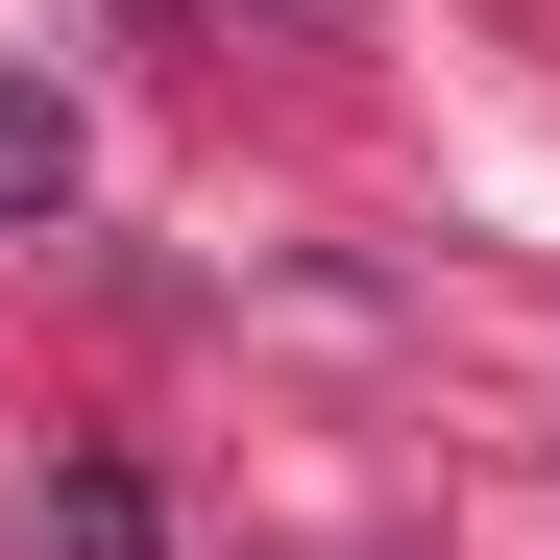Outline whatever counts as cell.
Returning a JSON list of instances; mask_svg holds the SVG:
<instances>
[{"label": "cell", "mask_w": 560, "mask_h": 560, "mask_svg": "<svg viewBox=\"0 0 560 560\" xmlns=\"http://www.w3.org/2000/svg\"><path fill=\"white\" fill-rule=\"evenodd\" d=\"M49 560H171V512H147V463H49Z\"/></svg>", "instance_id": "1"}, {"label": "cell", "mask_w": 560, "mask_h": 560, "mask_svg": "<svg viewBox=\"0 0 560 560\" xmlns=\"http://www.w3.org/2000/svg\"><path fill=\"white\" fill-rule=\"evenodd\" d=\"M73 196V98H49V73H0V220H49Z\"/></svg>", "instance_id": "2"}, {"label": "cell", "mask_w": 560, "mask_h": 560, "mask_svg": "<svg viewBox=\"0 0 560 560\" xmlns=\"http://www.w3.org/2000/svg\"><path fill=\"white\" fill-rule=\"evenodd\" d=\"M317 25H341V0H317Z\"/></svg>", "instance_id": "3"}]
</instances>
